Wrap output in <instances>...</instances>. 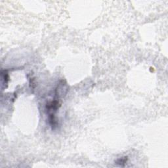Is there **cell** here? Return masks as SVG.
Here are the masks:
<instances>
[{
	"instance_id": "1",
	"label": "cell",
	"mask_w": 168,
	"mask_h": 168,
	"mask_svg": "<svg viewBox=\"0 0 168 168\" xmlns=\"http://www.w3.org/2000/svg\"><path fill=\"white\" fill-rule=\"evenodd\" d=\"M60 98L57 97H55V99L51 101L48 102L45 106L47 112L49 115L55 114L56 113L57 110L61 106V102L60 101Z\"/></svg>"
},
{
	"instance_id": "2",
	"label": "cell",
	"mask_w": 168,
	"mask_h": 168,
	"mask_svg": "<svg viewBox=\"0 0 168 168\" xmlns=\"http://www.w3.org/2000/svg\"><path fill=\"white\" fill-rule=\"evenodd\" d=\"M1 84L2 88L3 87V85H5L7 87L9 81V75L7 70H1Z\"/></svg>"
},
{
	"instance_id": "3",
	"label": "cell",
	"mask_w": 168,
	"mask_h": 168,
	"mask_svg": "<svg viewBox=\"0 0 168 168\" xmlns=\"http://www.w3.org/2000/svg\"><path fill=\"white\" fill-rule=\"evenodd\" d=\"M128 156H125V157H122L121 158H119L118 160H116V164L120 165V166H124L125 164H126L127 162H128Z\"/></svg>"
}]
</instances>
